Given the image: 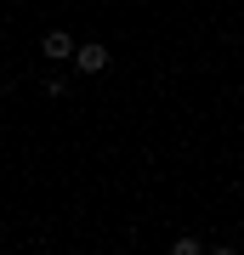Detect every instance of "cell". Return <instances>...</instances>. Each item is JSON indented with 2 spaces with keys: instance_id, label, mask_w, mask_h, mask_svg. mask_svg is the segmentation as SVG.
Segmentation results:
<instances>
[{
  "instance_id": "obj_1",
  "label": "cell",
  "mask_w": 244,
  "mask_h": 255,
  "mask_svg": "<svg viewBox=\"0 0 244 255\" xmlns=\"http://www.w3.org/2000/svg\"><path fill=\"white\" fill-rule=\"evenodd\" d=\"M74 63H80L85 74H102L108 68V46H102V40H85V46H74Z\"/></svg>"
},
{
  "instance_id": "obj_2",
  "label": "cell",
  "mask_w": 244,
  "mask_h": 255,
  "mask_svg": "<svg viewBox=\"0 0 244 255\" xmlns=\"http://www.w3.org/2000/svg\"><path fill=\"white\" fill-rule=\"evenodd\" d=\"M40 51H45V57H74V34H63V28H51V34L40 40Z\"/></svg>"
},
{
  "instance_id": "obj_3",
  "label": "cell",
  "mask_w": 244,
  "mask_h": 255,
  "mask_svg": "<svg viewBox=\"0 0 244 255\" xmlns=\"http://www.w3.org/2000/svg\"><path fill=\"white\" fill-rule=\"evenodd\" d=\"M171 255H199V238H176V244H171Z\"/></svg>"
},
{
  "instance_id": "obj_4",
  "label": "cell",
  "mask_w": 244,
  "mask_h": 255,
  "mask_svg": "<svg viewBox=\"0 0 244 255\" xmlns=\"http://www.w3.org/2000/svg\"><path fill=\"white\" fill-rule=\"evenodd\" d=\"M216 255H239V250H216Z\"/></svg>"
}]
</instances>
